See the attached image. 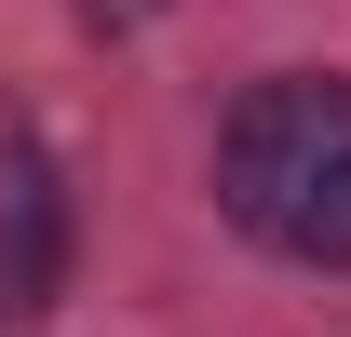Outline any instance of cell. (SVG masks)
Instances as JSON below:
<instances>
[{
	"mask_svg": "<svg viewBox=\"0 0 351 337\" xmlns=\"http://www.w3.org/2000/svg\"><path fill=\"white\" fill-rule=\"evenodd\" d=\"M217 203L243 243L351 270V82L338 68H284L217 122Z\"/></svg>",
	"mask_w": 351,
	"mask_h": 337,
	"instance_id": "6da1fadb",
	"label": "cell"
},
{
	"mask_svg": "<svg viewBox=\"0 0 351 337\" xmlns=\"http://www.w3.org/2000/svg\"><path fill=\"white\" fill-rule=\"evenodd\" d=\"M54 284H68V189H54L41 135H14V175H0V324H41Z\"/></svg>",
	"mask_w": 351,
	"mask_h": 337,
	"instance_id": "7a4b0ae2",
	"label": "cell"
},
{
	"mask_svg": "<svg viewBox=\"0 0 351 337\" xmlns=\"http://www.w3.org/2000/svg\"><path fill=\"white\" fill-rule=\"evenodd\" d=\"M162 0H82V27H149Z\"/></svg>",
	"mask_w": 351,
	"mask_h": 337,
	"instance_id": "3957f363",
	"label": "cell"
}]
</instances>
